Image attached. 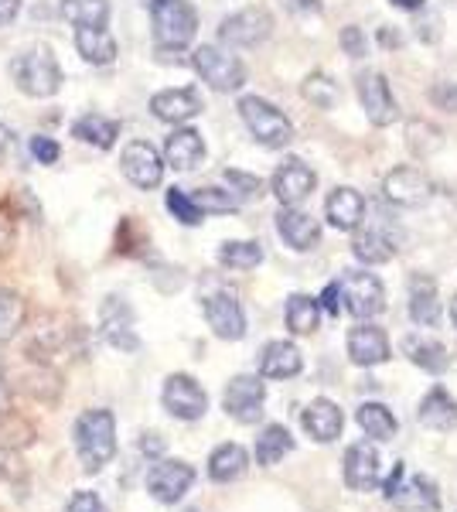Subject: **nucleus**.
Returning <instances> with one entry per match:
<instances>
[{"mask_svg":"<svg viewBox=\"0 0 457 512\" xmlns=\"http://www.w3.org/2000/svg\"><path fill=\"white\" fill-rule=\"evenodd\" d=\"M72 444H76V454H79L82 468H86L89 475L103 472V468L116 458V417H113V410L93 407L82 417H76Z\"/></svg>","mask_w":457,"mask_h":512,"instance_id":"nucleus-1","label":"nucleus"},{"mask_svg":"<svg viewBox=\"0 0 457 512\" xmlns=\"http://www.w3.org/2000/svg\"><path fill=\"white\" fill-rule=\"evenodd\" d=\"M14 82H18L21 93L35 96V99H48L58 93L62 86V65H58L55 52L48 45H31L14 59L11 65Z\"/></svg>","mask_w":457,"mask_h":512,"instance_id":"nucleus-2","label":"nucleus"},{"mask_svg":"<svg viewBox=\"0 0 457 512\" xmlns=\"http://www.w3.org/2000/svg\"><path fill=\"white\" fill-rule=\"evenodd\" d=\"M151 14H154L157 48H174V52H181V48L191 45V38H195V31H198V14L188 0H161V4L151 7Z\"/></svg>","mask_w":457,"mask_h":512,"instance_id":"nucleus-3","label":"nucleus"},{"mask_svg":"<svg viewBox=\"0 0 457 512\" xmlns=\"http://www.w3.org/2000/svg\"><path fill=\"white\" fill-rule=\"evenodd\" d=\"M239 117H243L249 134L260 140L263 147H273V151H277V147H287L290 140H294V127H290V120L277 110V106L267 103V99H260V96L239 99Z\"/></svg>","mask_w":457,"mask_h":512,"instance_id":"nucleus-4","label":"nucleus"},{"mask_svg":"<svg viewBox=\"0 0 457 512\" xmlns=\"http://www.w3.org/2000/svg\"><path fill=\"white\" fill-rule=\"evenodd\" d=\"M191 65H195V72L205 82H209L215 93H236V89H243V82H246L243 62H239L236 55L215 48V45L195 48V55H191Z\"/></svg>","mask_w":457,"mask_h":512,"instance_id":"nucleus-5","label":"nucleus"},{"mask_svg":"<svg viewBox=\"0 0 457 512\" xmlns=\"http://www.w3.org/2000/svg\"><path fill=\"white\" fill-rule=\"evenodd\" d=\"M161 403L164 410L174 417V420H202L205 410H209V393L202 390L195 376H185V373H174L164 379V390H161Z\"/></svg>","mask_w":457,"mask_h":512,"instance_id":"nucleus-6","label":"nucleus"},{"mask_svg":"<svg viewBox=\"0 0 457 512\" xmlns=\"http://www.w3.org/2000/svg\"><path fill=\"white\" fill-rule=\"evenodd\" d=\"M386 499L393 506H400L406 512H437L440 506V495H437V485L423 475H413L406 478V468L396 465L393 475L386 482Z\"/></svg>","mask_w":457,"mask_h":512,"instance_id":"nucleus-7","label":"nucleus"},{"mask_svg":"<svg viewBox=\"0 0 457 512\" xmlns=\"http://www.w3.org/2000/svg\"><path fill=\"white\" fill-rule=\"evenodd\" d=\"M342 301L345 308L352 311L359 321L376 318L382 308H386V291H382L376 274H362V270H348L342 277Z\"/></svg>","mask_w":457,"mask_h":512,"instance_id":"nucleus-8","label":"nucleus"},{"mask_svg":"<svg viewBox=\"0 0 457 512\" xmlns=\"http://www.w3.org/2000/svg\"><path fill=\"white\" fill-rule=\"evenodd\" d=\"M263 400H267V386L260 376H232L222 393V407L239 424H256L263 417Z\"/></svg>","mask_w":457,"mask_h":512,"instance_id":"nucleus-9","label":"nucleus"},{"mask_svg":"<svg viewBox=\"0 0 457 512\" xmlns=\"http://www.w3.org/2000/svg\"><path fill=\"white\" fill-rule=\"evenodd\" d=\"M191 485H195V468L185 465V461L161 458L151 472H147V492H151L157 502H164V506H174V502L185 499L191 492Z\"/></svg>","mask_w":457,"mask_h":512,"instance_id":"nucleus-10","label":"nucleus"},{"mask_svg":"<svg viewBox=\"0 0 457 512\" xmlns=\"http://www.w3.org/2000/svg\"><path fill=\"white\" fill-rule=\"evenodd\" d=\"M273 31V18L263 7H246V11L232 14L219 24V41L229 48H253L267 41Z\"/></svg>","mask_w":457,"mask_h":512,"instance_id":"nucleus-11","label":"nucleus"},{"mask_svg":"<svg viewBox=\"0 0 457 512\" xmlns=\"http://www.w3.org/2000/svg\"><path fill=\"white\" fill-rule=\"evenodd\" d=\"M205 321L226 342H239L246 335V311L232 291H215L205 297Z\"/></svg>","mask_w":457,"mask_h":512,"instance_id":"nucleus-12","label":"nucleus"},{"mask_svg":"<svg viewBox=\"0 0 457 512\" xmlns=\"http://www.w3.org/2000/svg\"><path fill=\"white\" fill-rule=\"evenodd\" d=\"M120 168L123 175H127L130 185L144 188V192H151V188L161 185L164 178V161L161 154L154 151L147 140H134V144L123 147V158H120Z\"/></svg>","mask_w":457,"mask_h":512,"instance_id":"nucleus-13","label":"nucleus"},{"mask_svg":"<svg viewBox=\"0 0 457 512\" xmlns=\"http://www.w3.org/2000/svg\"><path fill=\"white\" fill-rule=\"evenodd\" d=\"M359 99L365 106V117H369L376 127H389L396 117H400V106L393 99V89L382 72H362L359 76Z\"/></svg>","mask_w":457,"mask_h":512,"instance_id":"nucleus-14","label":"nucleus"},{"mask_svg":"<svg viewBox=\"0 0 457 512\" xmlns=\"http://www.w3.org/2000/svg\"><path fill=\"white\" fill-rule=\"evenodd\" d=\"M62 325V318H45L41 325L31 332V352H35V359L41 362H52L55 359H65V355L76 352V328H58Z\"/></svg>","mask_w":457,"mask_h":512,"instance_id":"nucleus-15","label":"nucleus"},{"mask_svg":"<svg viewBox=\"0 0 457 512\" xmlns=\"http://www.w3.org/2000/svg\"><path fill=\"white\" fill-rule=\"evenodd\" d=\"M386 198L396 205H406V209H417V205H427L430 195H434V185L423 175L420 168H396L393 175L386 178Z\"/></svg>","mask_w":457,"mask_h":512,"instance_id":"nucleus-16","label":"nucleus"},{"mask_svg":"<svg viewBox=\"0 0 457 512\" xmlns=\"http://www.w3.org/2000/svg\"><path fill=\"white\" fill-rule=\"evenodd\" d=\"M314 185H318V178H314V171L301 158H287L277 168V175H273V195L284 205H301L314 192Z\"/></svg>","mask_w":457,"mask_h":512,"instance_id":"nucleus-17","label":"nucleus"},{"mask_svg":"<svg viewBox=\"0 0 457 512\" xmlns=\"http://www.w3.org/2000/svg\"><path fill=\"white\" fill-rule=\"evenodd\" d=\"M379 472H382V461L379 451L372 444H352L345 454V482L352 485L355 492H372L379 485Z\"/></svg>","mask_w":457,"mask_h":512,"instance_id":"nucleus-18","label":"nucleus"},{"mask_svg":"<svg viewBox=\"0 0 457 512\" xmlns=\"http://www.w3.org/2000/svg\"><path fill=\"white\" fill-rule=\"evenodd\" d=\"M348 359L355 366H379V362L389 359V338L382 328L376 325H359L348 332Z\"/></svg>","mask_w":457,"mask_h":512,"instance_id":"nucleus-19","label":"nucleus"},{"mask_svg":"<svg viewBox=\"0 0 457 512\" xmlns=\"http://www.w3.org/2000/svg\"><path fill=\"white\" fill-rule=\"evenodd\" d=\"M151 113L164 123H185L202 113V96L195 89H164L151 99Z\"/></svg>","mask_w":457,"mask_h":512,"instance_id":"nucleus-20","label":"nucleus"},{"mask_svg":"<svg viewBox=\"0 0 457 512\" xmlns=\"http://www.w3.org/2000/svg\"><path fill=\"white\" fill-rule=\"evenodd\" d=\"M277 229H280V236L287 239V246H294V250H311L321 239V226L314 222V216H307L297 205H284V209H280Z\"/></svg>","mask_w":457,"mask_h":512,"instance_id":"nucleus-21","label":"nucleus"},{"mask_svg":"<svg viewBox=\"0 0 457 512\" xmlns=\"http://www.w3.org/2000/svg\"><path fill=\"white\" fill-rule=\"evenodd\" d=\"M324 212H328V222L338 233H352L365 219V198L355 188H335L328 205H324Z\"/></svg>","mask_w":457,"mask_h":512,"instance_id":"nucleus-22","label":"nucleus"},{"mask_svg":"<svg viewBox=\"0 0 457 512\" xmlns=\"http://www.w3.org/2000/svg\"><path fill=\"white\" fill-rule=\"evenodd\" d=\"M301 424H304V431L314 437V441H321V444H328V441H335L338 434H342V424H345V417H342V410H338V403H331V400H311V407L301 414Z\"/></svg>","mask_w":457,"mask_h":512,"instance_id":"nucleus-23","label":"nucleus"},{"mask_svg":"<svg viewBox=\"0 0 457 512\" xmlns=\"http://www.w3.org/2000/svg\"><path fill=\"white\" fill-rule=\"evenodd\" d=\"M103 335L110 338V345L116 349H137V335H134V315L120 297H106L103 304Z\"/></svg>","mask_w":457,"mask_h":512,"instance_id":"nucleus-24","label":"nucleus"},{"mask_svg":"<svg viewBox=\"0 0 457 512\" xmlns=\"http://www.w3.org/2000/svg\"><path fill=\"white\" fill-rule=\"evenodd\" d=\"M205 158V140L198 130H174L164 144V161L171 164L174 171H191L198 168Z\"/></svg>","mask_w":457,"mask_h":512,"instance_id":"nucleus-25","label":"nucleus"},{"mask_svg":"<svg viewBox=\"0 0 457 512\" xmlns=\"http://www.w3.org/2000/svg\"><path fill=\"white\" fill-rule=\"evenodd\" d=\"M417 417H420L423 427H430V431H454L457 427V400L444 390V386H434V390L423 396Z\"/></svg>","mask_w":457,"mask_h":512,"instance_id":"nucleus-26","label":"nucleus"},{"mask_svg":"<svg viewBox=\"0 0 457 512\" xmlns=\"http://www.w3.org/2000/svg\"><path fill=\"white\" fill-rule=\"evenodd\" d=\"M301 349L290 342H270L260 355V373L267 379H294L301 373Z\"/></svg>","mask_w":457,"mask_h":512,"instance_id":"nucleus-27","label":"nucleus"},{"mask_svg":"<svg viewBox=\"0 0 457 512\" xmlns=\"http://www.w3.org/2000/svg\"><path fill=\"white\" fill-rule=\"evenodd\" d=\"M72 137L96 147V151H110L116 144V137H120V123L110 117H99V113H86V117H79L72 123Z\"/></svg>","mask_w":457,"mask_h":512,"instance_id":"nucleus-28","label":"nucleus"},{"mask_svg":"<svg viewBox=\"0 0 457 512\" xmlns=\"http://www.w3.org/2000/svg\"><path fill=\"white\" fill-rule=\"evenodd\" d=\"M249 468V454L243 444H219L209 454V475L212 482H236L243 478Z\"/></svg>","mask_w":457,"mask_h":512,"instance_id":"nucleus-29","label":"nucleus"},{"mask_svg":"<svg viewBox=\"0 0 457 512\" xmlns=\"http://www.w3.org/2000/svg\"><path fill=\"white\" fill-rule=\"evenodd\" d=\"M410 318L417 325H437L440 321V297L437 284L430 277H413L410 280Z\"/></svg>","mask_w":457,"mask_h":512,"instance_id":"nucleus-30","label":"nucleus"},{"mask_svg":"<svg viewBox=\"0 0 457 512\" xmlns=\"http://www.w3.org/2000/svg\"><path fill=\"white\" fill-rule=\"evenodd\" d=\"M76 48L89 65H110L116 59V41L106 28H76Z\"/></svg>","mask_w":457,"mask_h":512,"instance_id":"nucleus-31","label":"nucleus"},{"mask_svg":"<svg viewBox=\"0 0 457 512\" xmlns=\"http://www.w3.org/2000/svg\"><path fill=\"white\" fill-rule=\"evenodd\" d=\"M403 352L410 355V362H417L420 369H427V373H444L447 362H451V355L440 342L434 338H420V335H410L403 338Z\"/></svg>","mask_w":457,"mask_h":512,"instance_id":"nucleus-32","label":"nucleus"},{"mask_svg":"<svg viewBox=\"0 0 457 512\" xmlns=\"http://www.w3.org/2000/svg\"><path fill=\"white\" fill-rule=\"evenodd\" d=\"M62 18L76 28H106L110 4L106 0H62Z\"/></svg>","mask_w":457,"mask_h":512,"instance_id":"nucleus-33","label":"nucleus"},{"mask_svg":"<svg viewBox=\"0 0 457 512\" xmlns=\"http://www.w3.org/2000/svg\"><path fill=\"white\" fill-rule=\"evenodd\" d=\"M290 451H294V437H290L284 424H270L267 431L260 434V441H256V461H260L263 468L284 461V454Z\"/></svg>","mask_w":457,"mask_h":512,"instance_id":"nucleus-34","label":"nucleus"},{"mask_svg":"<svg viewBox=\"0 0 457 512\" xmlns=\"http://www.w3.org/2000/svg\"><path fill=\"white\" fill-rule=\"evenodd\" d=\"M355 420H359V427L372 437V441H389V437L396 434V427H400L393 417V410L382 407V403H362Z\"/></svg>","mask_w":457,"mask_h":512,"instance_id":"nucleus-35","label":"nucleus"},{"mask_svg":"<svg viewBox=\"0 0 457 512\" xmlns=\"http://www.w3.org/2000/svg\"><path fill=\"white\" fill-rule=\"evenodd\" d=\"M318 318H321V308L314 297H307V294L287 297V328L294 335H311L314 328H318Z\"/></svg>","mask_w":457,"mask_h":512,"instance_id":"nucleus-36","label":"nucleus"},{"mask_svg":"<svg viewBox=\"0 0 457 512\" xmlns=\"http://www.w3.org/2000/svg\"><path fill=\"white\" fill-rule=\"evenodd\" d=\"M24 321H28V304H24V297L0 287V342H11L24 328Z\"/></svg>","mask_w":457,"mask_h":512,"instance_id":"nucleus-37","label":"nucleus"},{"mask_svg":"<svg viewBox=\"0 0 457 512\" xmlns=\"http://www.w3.org/2000/svg\"><path fill=\"white\" fill-rule=\"evenodd\" d=\"M352 253H355V260H362V263H386V260H393L396 246H393V239L386 233H379V229H365L362 236H355Z\"/></svg>","mask_w":457,"mask_h":512,"instance_id":"nucleus-38","label":"nucleus"},{"mask_svg":"<svg viewBox=\"0 0 457 512\" xmlns=\"http://www.w3.org/2000/svg\"><path fill=\"white\" fill-rule=\"evenodd\" d=\"M219 263L229 270H253L263 263V250L260 243H246V239H236V243H222L219 250Z\"/></svg>","mask_w":457,"mask_h":512,"instance_id":"nucleus-39","label":"nucleus"},{"mask_svg":"<svg viewBox=\"0 0 457 512\" xmlns=\"http://www.w3.org/2000/svg\"><path fill=\"white\" fill-rule=\"evenodd\" d=\"M304 96L311 99L318 110H331V106L342 99V93H338V82H331L328 76H324V72H314V76H307Z\"/></svg>","mask_w":457,"mask_h":512,"instance_id":"nucleus-40","label":"nucleus"},{"mask_svg":"<svg viewBox=\"0 0 457 512\" xmlns=\"http://www.w3.org/2000/svg\"><path fill=\"white\" fill-rule=\"evenodd\" d=\"M191 202L202 209V216H209V212H222V216H229V212L239 209L236 198H232L229 192H219V188H198V192L191 195Z\"/></svg>","mask_w":457,"mask_h":512,"instance_id":"nucleus-41","label":"nucleus"},{"mask_svg":"<svg viewBox=\"0 0 457 512\" xmlns=\"http://www.w3.org/2000/svg\"><path fill=\"white\" fill-rule=\"evenodd\" d=\"M168 209H171V216L181 222V226H198V222L205 219L202 209H198V205L191 202V195L181 192V188H171V192H168Z\"/></svg>","mask_w":457,"mask_h":512,"instance_id":"nucleus-42","label":"nucleus"},{"mask_svg":"<svg viewBox=\"0 0 457 512\" xmlns=\"http://www.w3.org/2000/svg\"><path fill=\"white\" fill-rule=\"evenodd\" d=\"M28 147H31V154H35L38 164H55L58 154H62V147H58L52 137H31Z\"/></svg>","mask_w":457,"mask_h":512,"instance_id":"nucleus-43","label":"nucleus"},{"mask_svg":"<svg viewBox=\"0 0 457 512\" xmlns=\"http://www.w3.org/2000/svg\"><path fill=\"white\" fill-rule=\"evenodd\" d=\"M430 99H434L440 110L457 113V86H454V82H434V89H430Z\"/></svg>","mask_w":457,"mask_h":512,"instance_id":"nucleus-44","label":"nucleus"},{"mask_svg":"<svg viewBox=\"0 0 457 512\" xmlns=\"http://www.w3.org/2000/svg\"><path fill=\"white\" fill-rule=\"evenodd\" d=\"M65 512H110V509L103 506V499L96 492H76L69 499V506H65Z\"/></svg>","mask_w":457,"mask_h":512,"instance_id":"nucleus-45","label":"nucleus"},{"mask_svg":"<svg viewBox=\"0 0 457 512\" xmlns=\"http://www.w3.org/2000/svg\"><path fill=\"white\" fill-rule=\"evenodd\" d=\"M226 181H229V185H236V188H239V195H243V198L260 195V178H253V175H243V171L229 168V171H226Z\"/></svg>","mask_w":457,"mask_h":512,"instance_id":"nucleus-46","label":"nucleus"},{"mask_svg":"<svg viewBox=\"0 0 457 512\" xmlns=\"http://www.w3.org/2000/svg\"><path fill=\"white\" fill-rule=\"evenodd\" d=\"M342 48H345V55H352V59H362V55H365V35L359 28H345L342 31Z\"/></svg>","mask_w":457,"mask_h":512,"instance_id":"nucleus-47","label":"nucleus"},{"mask_svg":"<svg viewBox=\"0 0 457 512\" xmlns=\"http://www.w3.org/2000/svg\"><path fill=\"white\" fill-rule=\"evenodd\" d=\"M14 246V216L7 209H0V256H7Z\"/></svg>","mask_w":457,"mask_h":512,"instance_id":"nucleus-48","label":"nucleus"},{"mask_svg":"<svg viewBox=\"0 0 457 512\" xmlns=\"http://www.w3.org/2000/svg\"><path fill=\"white\" fill-rule=\"evenodd\" d=\"M321 301H324V311L338 318V311H342V287L328 284V287H324V294H321Z\"/></svg>","mask_w":457,"mask_h":512,"instance_id":"nucleus-49","label":"nucleus"},{"mask_svg":"<svg viewBox=\"0 0 457 512\" xmlns=\"http://www.w3.org/2000/svg\"><path fill=\"white\" fill-rule=\"evenodd\" d=\"M21 11V0H0V28H7Z\"/></svg>","mask_w":457,"mask_h":512,"instance_id":"nucleus-50","label":"nucleus"},{"mask_svg":"<svg viewBox=\"0 0 457 512\" xmlns=\"http://www.w3.org/2000/svg\"><path fill=\"white\" fill-rule=\"evenodd\" d=\"M7 151H11V130H7L4 123H0V161L7 158Z\"/></svg>","mask_w":457,"mask_h":512,"instance_id":"nucleus-51","label":"nucleus"},{"mask_svg":"<svg viewBox=\"0 0 457 512\" xmlns=\"http://www.w3.org/2000/svg\"><path fill=\"white\" fill-rule=\"evenodd\" d=\"M389 4L400 7V11H420V7L427 4V0H389Z\"/></svg>","mask_w":457,"mask_h":512,"instance_id":"nucleus-52","label":"nucleus"},{"mask_svg":"<svg viewBox=\"0 0 457 512\" xmlns=\"http://www.w3.org/2000/svg\"><path fill=\"white\" fill-rule=\"evenodd\" d=\"M157 434H147L144 437V451H151V454H161V441H154Z\"/></svg>","mask_w":457,"mask_h":512,"instance_id":"nucleus-53","label":"nucleus"},{"mask_svg":"<svg viewBox=\"0 0 457 512\" xmlns=\"http://www.w3.org/2000/svg\"><path fill=\"white\" fill-rule=\"evenodd\" d=\"M7 458H11V451H7V448H0V478L7 475Z\"/></svg>","mask_w":457,"mask_h":512,"instance_id":"nucleus-54","label":"nucleus"},{"mask_svg":"<svg viewBox=\"0 0 457 512\" xmlns=\"http://www.w3.org/2000/svg\"><path fill=\"white\" fill-rule=\"evenodd\" d=\"M297 4H301V7H304V11H318V7H321V4H318V0H297Z\"/></svg>","mask_w":457,"mask_h":512,"instance_id":"nucleus-55","label":"nucleus"},{"mask_svg":"<svg viewBox=\"0 0 457 512\" xmlns=\"http://www.w3.org/2000/svg\"><path fill=\"white\" fill-rule=\"evenodd\" d=\"M451 321H454V328H457V297L451 301Z\"/></svg>","mask_w":457,"mask_h":512,"instance_id":"nucleus-56","label":"nucleus"},{"mask_svg":"<svg viewBox=\"0 0 457 512\" xmlns=\"http://www.w3.org/2000/svg\"><path fill=\"white\" fill-rule=\"evenodd\" d=\"M147 4H151V7H154V4H161V0H147Z\"/></svg>","mask_w":457,"mask_h":512,"instance_id":"nucleus-57","label":"nucleus"},{"mask_svg":"<svg viewBox=\"0 0 457 512\" xmlns=\"http://www.w3.org/2000/svg\"><path fill=\"white\" fill-rule=\"evenodd\" d=\"M0 376H4V369H0Z\"/></svg>","mask_w":457,"mask_h":512,"instance_id":"nucleus-58","label":"nucleus"}]
</instances>
